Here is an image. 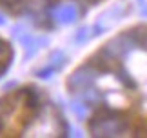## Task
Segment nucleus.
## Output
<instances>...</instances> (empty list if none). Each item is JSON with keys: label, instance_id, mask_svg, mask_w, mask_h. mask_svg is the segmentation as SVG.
<instances>
[{"label": "nucleus", "instance_id": "nucleus-2", "mask_svg": "<svg viewBox=\"0 0 147 138\" xmlns=\"http://www.w3.org/2000/svg\"><path fill=\"white\" fill-rule=\"evenodd\" d=\"M67 116L38 84H20L0 91V138L65 136Z\"/></svg>", "mask_w": 147, "mask_h": 138}, {"label": "nucleus", "instance_id": "nucleus-1", "mask_svg": "<svg viewBox=\"0 0 147 138\" xmlns=\"http://www.w3.org/2000/svg\"><path fill=\"white\" fill-rule=\"evenodd\" d=\"M62 85L89 136L147 138V20L98 40L65 71Z\"/></svg>", "mask_w": 147, "mask_h": 138}, {"label": "nucleus", "instance_id": "nucleus-3", "mask_svg": "<svg viewBox=\"0 0 147 138\" xmlns=\"http://www.w3.org/2000/svg\"><path fill=\"white\" fill-rule=\"evenodd\" d=\"M105 2L107 0H0V15L51 31L86 18Z\"/></svg>", "mask_w": 147, "mask_h": 138}, {"label": "nucleus", "instance_id": "nucleus-4", "mask_svg": "<svg viewBox=\"0 0 147 138\" xmlns=\"http://www.w3.org/2000/svg\"><path fill=\"white\" fill-rule=\"evenodd\" d=\"M13 64H15V45L4 33H0V80L7 74Z\"/></svg>", "mask_w": 147, "mask_h": 138}]
</instances>
